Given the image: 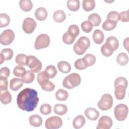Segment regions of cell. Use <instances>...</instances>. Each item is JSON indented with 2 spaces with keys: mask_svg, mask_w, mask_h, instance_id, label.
Returning <instances> with one entry per match:
<instances>
[{
  "mask_svg": "<svg viewBox=\"0 0 129 129\" xmlns=\"http://www.w3.org/2000/svg\"><path fill=\"white\" fill-rule=\"evenodd\" d=\"M39 101L37 92L30 88H26L22 90L17 97V104L22 110L30 112L33 111Z\"/></svg>",
  "mask_w": 129,
  "mask_h": 129,
  "instance_id": "obj_1",
  "label": "cell"
},
{
  "mask_svg": "<svg viewBox=\"0 0 129 129\" xmlns=\"http://www.w3.org/2000/svg\"><path fill=\"white\" fill-rule=\"evenodd\" d=\"M90 46V41L86 36L80 37L74 44L73 49L75 53L78 55H83Z\"/></svg>",
  "mask_w": 129,
  "mask_h": 129,
  "instance_id": "obj_2",
  "label": "cell"
},
{
  "mask_svg": "<svg viewBox=\"0 0 129 129\" xmlns=\"http://www.w3.org/2000/svg\"><path fill=\"white\" fill-rule=\"evenodd\" d=\"M81 82V78L79 74L75 73H71L67 76L63 80L62 85L68 89H73L78 86Z\"/></svg>",
  "mask_w": 129,
  "mask_h": 129,
  "instance_id": "obj_3",
  "label": "cell"
},
{
  "mask_svg": "<svg viewBox=\"0 0 129 129\" xmlns=\"http://www.w3.org/2000/svg\"><path fill=\"white\" fill-rule=\"evenodd\" d=\"M114 113L115 117L117 120L123 121L127 116L128 108L124 104H119L115 107Z\"/></svg>",
  "mask_w": 129,
  "mask_h": 129,
  "instance_id": "obj_4",
  "label": "cell"
},
{
  "mask_svg": "<svg viewBox=\"0 0 129 129\" xmlns=\"http://www.w3.org/2000/svg\"><path fill=\"white\" fill-rule=\"evenodd\" d=\"M113 98L109 94H103L97 103V106L103 111L109 110L113 105Z\"/></svg>",
  "mask_w": 129,
  "mask_h": 129,
  "instance_id": "obj_5",
  "label": "cell"
},
{
  "mask_svg": "<svg viewBox=\"0 0 129 129\" xmlns=\"http://www.w3.org/2000/svg\"><path fill=\"white\" fill-rule=\"evenodd\" d=\"M50 38L47 34H41L35 39L34 47L37 50L47 47L50 44Z\"/></svg>",
  "mask_w": 129,
  "mask_h": 129,
  "instance_id": "obj_6",
  "label": "cell"
},
{
  "mask_svg": "<svg viewBox=\"0 0 129 129\" xmlns=\"http://www.w3.org/2000/svg\"><path fill=\"white\" fill-rule=\"evenodd\" d=\"M26 65L33 73H38L42 68V63L35 56L29 55L27 56Z\"/></svg>",
  "mask_w": 129,
  "mask_h": 129,
  "instance_id": "obj_7",
  "label": "cell"
},
{
  "mask_svg": "<svg viewBox=\"0 0 129 129\" xmlns=\"http://www.w3.org/2000/svg\"><path fill=\"white\" fill-rule=\"evenodd\" d=\"M62 125V119L57 116H53L46 119L45 122V127L47 129H58Z\"/></svg>",
  "mask_w": 129,
  "mask_h": 129,
  "instance_id": "obj_8",
  "label": "cell"
},
{
  "mask_svg": "<svg viewBox=\"0 0 129 129\" xmlns=\"http://www.w3.org/2000/svg\"><path fill=\"white\" fill-rule=\"evenodd\" d=\"M15 33L11 29L4 30L0 35V42L3 45L10 44L14 40Z\"/></svg>",
  "mask_w": 129,
  "mask_h": 129,
  "instance_id": "obj_9",
  "label": "cell"
},
{
  "mask_svg": "<svg viewBox=\"0 0 129 129\" xmlns=\"http://www.w3.org/2000/svg\"><path fill=\"white\" fill-rule=\"evenodd\" d=\"M36 27V23L31 18H26L23 22L22 28L24 32L27 34L32 33Z\"/></svg>",
  "mask_w": 129,
  "mask_h": 129,
  "instance_id": "obj_10",
  "label": "cell"
},
{
  "mask_svg": "<svg viewBox=\"0 0 129 129\" xmlns=\"http://www.w3.org/2000/svg\"><path fill=\"white\" fill-rule=\"evenodd\" d=\"M113 124L112 119L106 115L100 117L98 120V123L97 126V129H109Z\"/></svg>",
  "mask_w": 129,
  "mask_h": 129,
  "instance_id": "obj_11",
  "label": "cell"
},
{
  "mask_svg": "<svg viewBox=\"0 0 129 129\" xmlns=\"http://www.w3.org/2000/svg\"><path fill=\"white\" fill-rule=\"evenodd\" d=\"M14 55V52L11 48H4L2 50L0 54L1 64L5 60H10L12 58Z\"/></svg>",
  "mask_w": 129,
  "mask_h": 129,
  "instance_id": "obj_12",
  "label": "cell"
},
{
  "mask_svg": "<svg viewBox=\"0 0 129 129\" xmlns=\"http://www.w3.org/2000/svg\"><path fill=\"white\" fill-rule=\"evenodd\" d=\"M84 113L86 116L91 120H96L99 116V112L95 108L93 107L87 108L85 110Z\"/></svg>",
  "mask_w": 129,
  "mask_h": 129,
  "instance_id": "obj_13",
  "label": "cell"
},
{
  "mask_svg": "<svg viewBox=\"0 0 129 129\" xmlns=\"http://www.w3.org/2000/svg\"><path fill=\"white\" fill-rule=\"evenodd\" d=\"M23 83L22 79L17 78H13L10 82V88L14 91H18L23 86Z\"/></svg>",
  "mask_w": 129,
  "mask_h": 129,
  "instance_id": "obj_14",
  "label": "cell"
},
{
  "mask_svg": "<svg viewBox=\"0 0 129 129\" xmlns=\"http://www.w3.org/2000/svg\"><path fill=\"white\" fill-rule=\"evenodd\" d=\"M48 13L46 9L43 7H39L37 8L35 12V16L36 18L40 21H44L47 17Z\"/></svg>",
  "mask_w": 129,
  "mask_h": 129,
  "instance_id": "obj_15",
  "label": "cell"
},
{
  "mask_svg": "<svg viewBox=\"0 0 129 129\" xmlns=\"http://www.w3.org/2000/svg\"><path fill=\"white\" fill-rule=\"evenodd\" d=\"M86 122L85 117L82 115H78L76 116L73 121V125L75 128L79 129L84 126Z\"/></svg>",
  "mask_w": 129,
  "mask_h": 129,
  "instance_id": "obj_16",
  "label": "cell"
},
{
  "mask_svg": "<svg viewBox=\"0 0 129 129\" xmlns=\"http://www.w3.org/2000/svg\"><path fill=\"white\" fill-rule=\"evenodd\" d=\"M29 121L30 125L34 127H39L42 123V119L38 114L31 115L29 118Z\"/></svg>",
  "mask_w": 129,
  "mask_h": 129,
  "instance_id": "obj_17",
  "label": "cell"
},
{
  "mask_svg": "<svg viewBox=\"0 0 129 129\" xmlns=\"http://www.w3.org/2000/svg\"><path fill=\"white\" fill-rule=\"evenodd\" d=\"M126 88H127L122 86H118L115 87L114 95L116 98L118 100H122L124 99L125 96Z\"/></svg>",
  "mask_w": 129,
  "mask_h": 129,
  "instance_id": "obj_18",
  "label": "cell"
},
{
  "mask_svg": "<svg viewBox=\"0 0 129 129\" xmlns=\"http://www.w3.org/2000/svg\"><path fill=\"white\" fill-rule=\"evenodd\" d=\"M12 99V95L8 90L0 91V100L3 104H7L10 103Z\"/></svg>",
  "mask_w": 129,
  "mask_h": 129,
  "instance_id": "obj_19",
  "label": "cell"
},
{
  "mask_svg": "<svg viewBox=\"0 0 129 129\" xmlns=\"http://www.w3.org/2000/svg\"><path fill=\"white\" fill-rule=\"evenodd\" d=\"M67 111L68 108L65 104L57 103L53 106V111L56 114L63 115L67 113Z\"/></svg>",
  "mask_w": 129,
  "mask_h": 129,
  "instance_id": "obj_20",
  "label": "cell"
},
{
  "mask_svg": "<svg viewBox=\"0 0 129 129\" xmlns=\"http://www.w3.org/2000/svg\"><path fill=\"white\" fill-rule=\"evenodd\" d=\"M66 18V15L64 12L62 10H58L55 11L53 15V19L56 22L61 23L63 22Z\"/></svg>",
  "mask_w": 129,
  "mask_h": 129,
  "instance_id": "obj_21",
  "label": "cell"
},
{
  "mask_svg": "<svg viewBox=\"0 0 129 129\" xmlns=\"http://www.w3.org/2000/svg\"><path fill=\"white\" fill-rule=\"evenodd\" d=\"M104 36L103 32L100 30H95L93 34V39L97 44H100L104 40Z\"/></svg>",
  "mask_w": 129,
  "mask_h": 129,
  "instance_id": "obj_22",
  "label": "cell"
},
{
  "mask_svg": "<svg viewBox=\"0 0 129 129\" xmlns=\"http://www.w3.org/2000/svg\"><path fill=\"white\" fill-rule=\"evenodd\" d=\"M88 21L90 22L93 26H98L101 21L100 16L97 13H93L90 14L88 18Z\"/></svg>",
  "mask_w": 129,
  "mask_h": 129,
  "instance_id": "obj_23",
  "label": "cell"
},
{
  "mask_svg": "<svg viewBox=\"0 0 129 129\" xmlns=\"http://www.w3.org/2000/svg\"><path fill=\"white\" fill-rule=\"evenodd\" d=\"M100 51L101 53L104 56L106 57H109L113 54L114 50L110 45L106 43H105L102 45Z\"/></svg>",
  "mask_w": 129,
  "mask_h": 129,
  "instance_id": "obj_24",
  "label": "cell"
},
{
  "mask_svg": "<svg viewBox=\"0 0 129 129\" xmlns=\"http://www.w3.org/2000/svg\"><path fill=\"white\" fill-rule=\"evenodd\" d=\"M58 70L63 73H68L71 70V66L70 63L65 61H61L57 63Z\"/></svg>",
  "mask_w": 129,
  "mask_h": 129,
  "instance_id": "obj_25",
  "label": "cell"
},
{
  "mask_svg": "<svg viewBox=\"0 0 129 129\" xmlns=\"http://www.w3.org/2000/svg\"><path fill=\"white\" fill-rule=\"evenodd\" d=\"M68 8L72 11H78L80 6V2L79 0H68L67 2Z\"/></svg>",
  "mask_w": 129,
  "mask_h": 129,
  "instance_id": "obj_26",
  "label": "cell"
},
{
  "mask_svg": "<svg viewBox=\"0 0 129 129\" xmlns=\"http://www.w3.org/2000/svg\"><path fill=\"white\" fill-rule=\"evenodd\" d=\"M19 6L23 11L28 12L32 9L33 4L31 0H21L19 2Z\"/></svg>",
  "mask_w": 129,
  "mask_h": 129,
  "instance_id": "obj_27",
  "label": "cell"
},
{
  "mask_svg": "<svg viewBox=\"0 0 129 129\" xmlns=\"http://www.w3.org/2000/svg\"><path fill=\"white\" fill-rule=\"evenodd\" d=\"M35 79V75L31 71H26L25 73L22 77V79L24 83L30 84L32 83Z\"/></svg>",
  "mask_w": 129,
  "mask_h": 129,
  "instance_id": "obj_28",
  "label": "cell"
},
{
  "mask_svg": "<svg viewBox=\"0 0 129 129\" xmlns=\"http://www.w3.org/2000/svg\"><path fill=\"white\" fill-rule=\"evenodd\" d=\"M82 5L84 11L89 12L94 9L95 7V1L94 0H83Z\"/></svg>",
  "mask_w": 129,
  "mask_h": 129,
  "instance_id": "obj_29",
  "label": "cell"
},
{
  "mask_svg": "<svg viewBox=\"0 0 129 129\" xmlns=\"http://www.w3.org/2000/svg\"><path fill=\"white\" fill-rule=\"evenodd\" d=\"M49 75L45 71L39 73L37 76V81L40 86L46 82L49 81Z\"/></svg>",
  "mask_w": 129,
  "mask_h": 129,
  "instance_id": "obj_30",
  "label": "cell"
},
{
  "mask_svg": "<svg viewBox=\"0 0 129 129\" xmlns=\"http://www.w3.org/2000/svg\"><path fill=\"white\" fill-rule=\"evenodd\" d=\"M116 61L117 63L120 66H125L128 62V57L125 53L121 52L117 55Z\"/></svg>",
  "mask_w": 129,
  "mask_h": 129,
  "instance_id": "obj_31",
  "label": "cell"
},
{
  "mask_svg": "<svg viewBox=\"0 0 129 129\" xmlns=\"http://www.w3.org/2000/svg\"><path fill=\"white\" fill-rule=\"evenodd\" d=\"M82 58L84 62L87 67L93 66L96 62V57L92 54H87Z\"/></svg>",
  "mask_w": 129,
  "mask_h": 129,
  "instance_id": "obj_32",
  "label": "cell"
},
{
  "mask_svg": "<svg viewBox=\"0 0 129 129\" xmlns=\"http://www.w3.org/2000/svg\"><path fill=\"white\" fill-rule=\"evenodd\" d=\"M105 43L108 44L111 46L113 50H116L119 46V42L118 39L114 36L108 37L105 41Z\"/></svg>",
  "mask_w": 129,
  "mask_h": 129,
  "instance_id": "obj_33",
  "label": "cell"
},
{
  "mask_svg": "<svg viewBox=\"0 0 129 129\" xmlns=\"http://www.w3.org/2000/svg\"><path fill=\"white\" fill-rule=\"evenodd\" d=\"M117 23L108 20H106L104 21L102 25V29L106 31H111L114 29L116 26Z\"/></svg>",
  "mask_w": 129,
  "mask_h": 129,
  "instance_id": "obj_34",
  "label": "cell"
},
{
  "mask_svg": "<svg viewBox=\"0 0 129 129\" xmlns=\"http://www.w3.org/2000/svg\"><path fill=\"white\" fill-rule=\"evenodd\" d=\"M10 22V19L8 15L6 13L0 14V27L3 28L8 26Z\"/></svg>",
  "mask_w": 129,
  "mask_h": 129,
  "instance_id": "obj_35",
  "label": "cell"
},
{
  "mask_svg": "<svg viewBox=\"0 0 129 129\" xmlns=\"http://www.w3.org/2000/svg\"><path fill=\"white\" fill-rule=\"evenodd\" d=\"M55 97L59 101H65L68 98V93L64 90L59 89L55 93Z\"/></svg>",
  "mask_w": 129,
  "mask_h": 129,
  "instance_id": "obj_36",
  "label": "cell"
},
{
  "mask_svg": "<svg viewBox=\"0 0 129 129\" xmlns=\"http://www.w3.org/2000/svg\"><path fill=\"white\" fill-rule=\"evenodd\" d=\"M27 56H28L23 53L19 54L16 56L15 58V62L17 64H18V66L22 67L26 65Z\"/></svg>",
  "mask_w": 129,
  "mask_h": 129,
  "instance_id": "obj_37",
  "label": "cell"
},
{
  "mask_svg": "<svg viewBox=\"0 0 129 129\" xmlns=\"http://www.w3.org/2000/svg\"><path fill=\"white\" fill-rule=\"evenodd\" d=\"M107 20L117 23L119 20V13L116 11H111L107 15Z\"/></svg>",
  "mask_w": 129,
  "mask_h": 129,
  "instance_id": "obj_38",
  "label": "cell"
},
{
  "mask_svg": "<svg viewBox=\"0 0 129 129\" xmlns=\"http://www.w3.org/2000/svg\"><path fill=\"white\" fill-rule=\"evenodd\" d=\"M67 32L73 37L76 38V37L79 35L80 32V30L79 27L76 25H70L68 29Z\"/></svg>",
  "mask_w": 129,
  "mask_h": 129,
  "instance_id": "obj_39",
  "label": "cell"
},
{
  "mask_svg": "<svg viewBox=\"0 0 129 129\" xmlns=\"http://www.w3.org/2000/svg\"><path fill=\"white\" fill-rule=\"evenodd\" d=\"M114 87L118 86H124L126 88L128 86V82L127 79L122 77H117L114 81Z\"/></svg>",
  "mask_w": 129,
  "mask_h": 129,
  "instance_id": "obj_40",
  "label": "cell"
},
{
  "mask_svg": "<svg viewBox=\"0 0 129 129\" xmlns=\"http://www.w3.org/2000/svg\"><path fill=\"white\" fill-rule=\"evenodd\" d=\"M45 71L48 74L49 78H54L57 74V70L55 67L53 65H49L45 68Z\"/></svg>",
  "mask_w": 129,
  "mask_h": 129,
  "instance_id": "obj_41",
  "label": "cell"
},
{
  "mask_svg": "<svg viewBox=\"0 0 129 129\" xmlns=\"http://www.w3.org/2000/svg\"><path fill=\"white\" fill-rule=\"evenodd\" d=\"M40 112L43 115H48L51 112V106L47 103L42 104L40 107Z\"/></svg>",
  "mask_w": 129,
  "mask_h": 129,
  "instance_id": "obj_42",
  "label": "cell"
},
{
  "mask_svg": "<svg viewBox=\"0 0 129 129\" xmlns=\"http://www.w3.org/2000/svg\"><path fill=\"white\" fill-rule=\"evenodd\" d=\"M41 88L43 90L48 92L52 91L55 88L54 84L51 81H48L41 85Z\"/></svg>",
  "mask_w": 129,
  "mask_h": 129,
  "instance_id": "obj_43",
  "label": "cell"
},
{
  "mask_svg": "<svg viewBox=\"0 0 129 129\" xmlns=\"http://www.w3.org/2000/svg\"><path fill=\"white\" fill-rule=\"evenodd\" d=\"M76 38L71 36L67 31L64 33L62 36L63 42L68 45L72 44L75 40Z\"/></svg>",
  "mask_w": 129,
  "mask_h": 129,
  "instance_id": "obj_44",
  "label": "cell"
},
{
  "mask_svg": "<svg viewBox=\"0 0 129 129\" xmlns=\"http://www.w3.org/2000/svg\"><path fill=\"white\" fill-rule=\"evenodd\" d=\"M26 69L20 66H16L13 70L14 75L16 77H22L26 72Z\"/></svg>",
  "mask_w": 129,
  "mask_h": 129,
  "instance_id": "obj_45",
  "label": "cell"
},
{
  "mask_svg": "<svg viewBox=\"0 0 129 129\" xmlns=\"http://www.w3.org/2000/svg\"><path fill=\"white\" fill-rule=\"evenodd\" d=\"M82 30L86 33H90L93 29V26L88 21H85L81 24Z\"/></svg>",
  "mask_w": 129,
  "mask_h": 129,
  "instance_id": "obj_46",
  "label": "cell"
},
{
  "mask_svg": "<svg viewBox=\"0 0 129 129\" xmlns=\"http://www.w3.org/2000/svg\"><path fill=\"white\" fill-rule=\"evenodd\" d=\"M74 66L77 69L80 70H84L88 67L84 62L83 58H79L76 60L74 63Z\"/></svg>",
  "mask_w": 129,
  "mask_h": 129,
  "instance_id": "obj_47",
  "label": "cell"
},
{
  "mask_svg": "<svg viewBox=\"0 0 129 129\" xmlns=\"http://www.w3.org/2000/svg\"><path fill=\"white\" fill-rule=\"evenodd\" d=\"M8 85V82L7 78L0 76V91L7 90Z\"/></svg>",
  "mask_w": 129,
  "mask_h": 129,
  "instance_id": "obj_48",
  "label": "cell"
},
{
  "mask_svg": "<svg viewBox=\"0 0 129 129\" xmlns=\"http://www.w3.org/2000/svg\"><path fill=\"white\" fill-rule=\"evenodd\" d=\"M119 20L123 22H127L129 21L128 10L122 11L119 14Z\"/></svg>",
  "mask_w": 129,
  "mask_h": 129,
  "instance_id": "obj_49",
  "label": "cell"
},
{
  "mask_svg": "<svg viewBox=\"0 0 129 129\" xmlns=\"http://www.w3.org/2000/svg\"><path fill=\"white\" fill-rule=\"evenodd\" d=\"M10 74V69L6 67H3L0 70V76L8 78Z\"/></svg>",
  "mask_w": 129,
  "mask_h": 129,
  "instance_id": "obj_50",
  "label": "cell"
},
{
  "mask_svg": "<svg viewBox=\"0 0 129 129\" xmlns=\"http://www.w3.org/2000/svg\"><path fill=\"white\" fill-rule=\"evenodd\" d=\"M128 37H127L125 39H124L123 41V46L127 51H128Z\"/></svg>",
  "mask_w": 129,
  "mask_h": 129,
  "instance_id": "obj_51",
  "label": "cell"
}]
</instances>
